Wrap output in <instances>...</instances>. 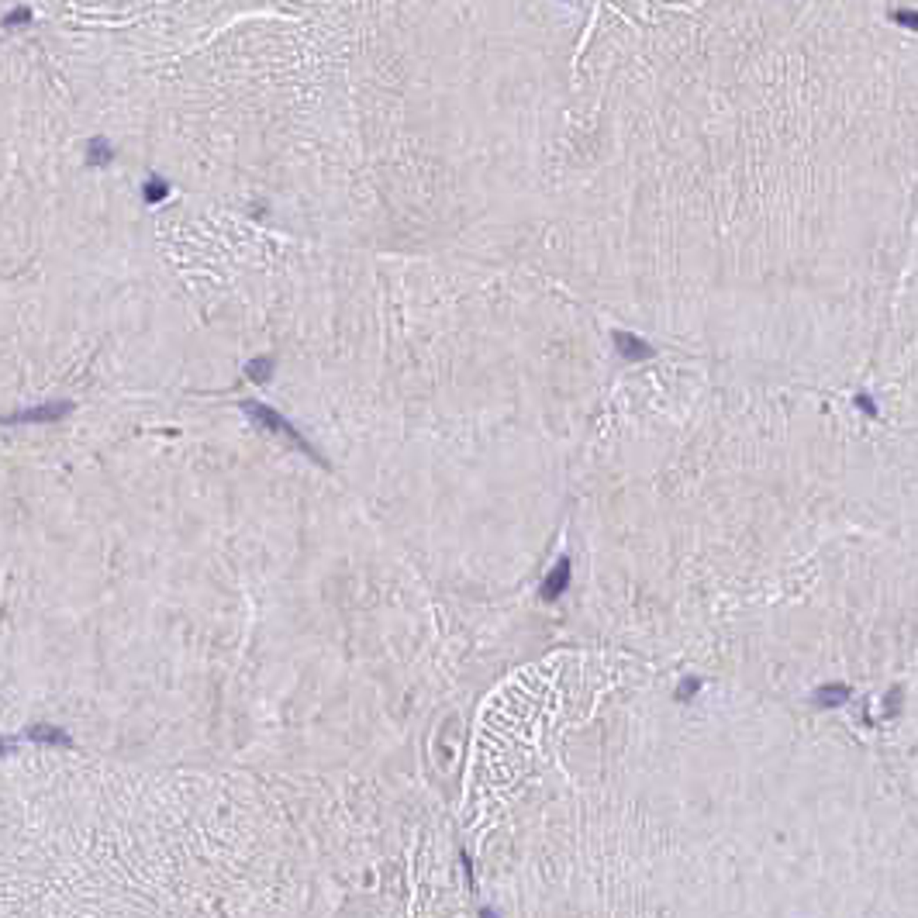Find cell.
I'll return each mask as SVG.
<instances>
[{
    "label": "cell",
    "mask_w": 918,
    "mask_h": 918,
    "mask_svg": "<svg viewBox=\"0 0 918 918\" xmlns=\"http://www.w3.org/2000/svg\"><path fill=\"white\" fill-rule=\"evenodd\" d=\"M698 691H701V680H698V677H687V680L680 684V691H677V701H691Z\"/></svg>",
    "instance_id": "cell-7"
},
{
    "label": "cell",
    "mask_w": 918,
    "mask_h": 918,
    "mask_svg": "<svg viewBox=\"0 0 918 918\" xmlns=\"http://www.w3.org/2000/svg\"><path fill=\"white\" fill-rule=\"evenodd\" d=\"M242 408H245V414H249L256 425H263V428H270V432H276V435L290 439V446H297V449H300V453H304L307 459H314V462H321V466H325L321 453H318V449H314V446H311V442H307V439H304V435H300V432H297V428H293V425H290V421L280 414V411L266 408V404H256V401H245Z\"/></svg>",
    "instance_id": "cell-2"
},
{
    "label": "cell",
    "mask_w": 918,
    "mask_h": 918,
    "mask_svg": "<svg viewBox=\"0 0 918 918\" xmlns=\"http://www.w3.org/2000/svg\"><path fill=\"white\" fill-rule=\"evenodd\" d=\"M615 342H618V353L625 360H632V363H643V360L652 356V346H645L643 339L632 335V332H615Z\"/></svg>",
    "instance_id": "cell-4"
},
{
    "label": "cell",
    "mask_w": 918,
    "mask_h": 918,
    "mask_svg": "<svg viewBox=\"0 0 918 918\" xmlns=\"http://www.w3.org/2000/svg\"><path fill=\"white\" fill-rule=\"evenodd\" d=\"M856 401H860V408H863V411H870V414H873V411H877V408H873V401H870V397H867V394H860V397H856Z\"/></svg>",
    "instance_id": "cell-8"
},
{
    "label": "cell",
    "mask_w": 918,
    "mask_h": 918,
    "mask_svg": "<svg viewBox=\"0 0 918 918\" xmlns=\"http://www.w3.org/2000/svg\"><path fill=\"white\" fill-rule=\"evenodd\" d=\"M842 701H849V687H842V684H826V687L815 691V704L819 708H835Z\"/></svg>",
    "instance_id": "cell-5"
},
{
    "label": "cell",
    "mask_w": 918,
    "mask_h": 918,
    "mask_svg": "<svg viewBox=\"0 0 918 918\" xmlns=\"http://www.w3.org/2000/svg\"><path fill=\"white\" fill-rule=\"evenodd\" d=\"M70 0H0V31L10 28H38Z\"/></svg>",
    "instance_id": "cell-1"
},
{
    "label": "cell",
    "mask_w": 918,
    "mask_h": 918,
    "mask_svg": "<svg viewBox=\"0 0 918 918\" xmlns=\"http://www.w3.org/2000/svg\"><path fill=\"white\" fill-rule=\"evenodd\" d=\"M245 369H249L252 380H270V373H273V360H252Z\"/></svg>",
    "instance_id": "cell-6"
},
{
    "label": "cell",
    "mask_w": 918,
    "mask_h": 918,
    "mask_svg": "<svg viewBox=\"0 0 918 918\" xmlns=\"http://www.w3.org/2000/svg\"><path fill=\"white\" fill-rule=\"evenodd\" d=\"M566 587H570V559H559L556 566H552V573L542 580V597L546 601H556L559 594H566Z\"/></svg>",
    "instance_id": "cell-3"
}]
</instances>
